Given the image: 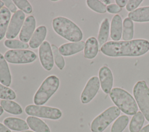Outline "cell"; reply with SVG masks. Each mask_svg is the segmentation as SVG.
<instances>
[{
	"mask_svg": "<svg viewBox=\"0 0 149 132\" xmlns=\"http://www.w3.org/2000/svg\"><path fill=\"white\" fill-rule=\"evenodd\" d=\"M100 49L104 55L109 57L140 56L149 50V42L144 39L108 41Z\"/></svg>",
	"mask_w": 149,
	"mask_h": 132,
	"instance_id": "6da1fadb",
	"label": "cell"
},
{
	"mask_svg": "<svg viewBox=\"0 0 149 132\" xmlns=\"http://www.w3.org/2000/svg\"><path fill=\"white\" fill-rule=\"evenodd\" d=\"M52 26L55 32L71 42H79L83 38V33L73 22L65 17H56L52 20Z\"/></svg>",
	"mask_w": 149,
	"mask_h": 132,
	"instance_id": "7a4b0ae2",
	"label": "cell"
},
{
	"mask_svg": "<svg viewBox=\"0 0 149 132\" xmlns=\"http://www.w3.org/2000/svg\"><path fill=\"white\" fill-rule=\"evenodd\" d=\"M109 97L120 110L128 115H134L137 112L138 107L133 97L126 90L115 87L111 90Z\"/></svg>",
	"mask_w": 149,
	"mask_h": 132,
	"instance_id": "3957f363",
	"label": "cell"
},
{
	"mask_svg": "<svg viewBox=\"0 0 149 132\" xmlns=\"http://www.w3.org/2000/svg\"><path fill=\"white\" fill-rule=\"evenodd\" d=\"M6 60L13 64H24L34 62L37 59L36 54L32 51L26 49H12L4 54Z\"/></svg>",
	"mask_w": 149,
	"mask_h": 132,
	"instance_id": "ba28073f",
	"label": "cell"
},
{
	"mask_svg": "<svg viewBox=\"0 0 149 132\" xmlns=\"http://www.w3.org/2000/svg\"><path fill=\"white\" fill-rule=\"evenodd\" d=\"M139 132H149V124L141 129Z\"/></svg>",
	"mask_w": 149,
	"mask_h": 132,
	"instance_id": "74e56055",
	"label": "cell"
},
{
	"mask_svg": "<svg viewBox=\"0 0 149 132\" xmlns=\"http://www.w3.org/2000/svg\"><path fill=\"white\" fill-rule=\"evenodd\" d=\"M3 109L1 107V106H0V116L3 113Z\"/></svg>",
	"mask_w": 149,
	"mask_h": 132,
	"instance_id": "60d3db41",
	"label": "cell"
},
{
	"mask_svg": "<svg viewBox=\"0 0 149 132\" xmlns=\"http://www.w3.org/2000/svg\"><path fill=\"white\" fill-rule=\"evenodd\" d=\"M133 93L141 112L149 122V88L146 81H137L133 87Z\"/></svg>",
	"mask_w": 149,
	"mask_h": 132,
	"instance_id": "8992f818",
	"label": "cell"
},
{
	"mask_svg": "<svg viewBox=\"0 0 149 132\" xmlns=\"http://www.w3.org/2000/svg\"><path fill=\"white\" fill-rule=\"evenodd\" d=\"M36 26V22L35 17L32 15L27 16L26 18L20 31V40L25 43L29 41L34 33Z\"/></svg>",
	"mask_w": 149,
	"mask_h": 132,
	"instance_id": "4fadbf2b",
	"label": "cell"
},
{
	"mask_svg": "<svg viewBox=\"0 0 149 132\" xmlns=\"http://www.w3.org/2000/svg\"><path fill=\"white\" fill-rule=\"evenodd\" d=\"M29 127L36 132H50L47 124L41 119L35 116H29L26 119Z\"/></svg>",
	"mask_w": 149,
	"mask_h": 132,
	"instance_id": "44dd1931",
	"label": "cell"
},
{
	"mask_svg": "<svg viewBox=\"0 0 149 132\" xmlns=\"http://www.w3.org/2000/svg\"><path fill=\"white\" fill-rule=\"evenodd\" d=\"M98 40L95 37H91L87 38L85 42L84 48V58L88 59L94 58L98 53Z\"/></svg>",
	"mask_w": 149,
	"mask_h": 132,
	"instance_id": "ac0fdd59",
	"label": "cell"
},
{
	"mask_svg": "<svg viewBox=\"0 0 149 132\" xmlns=\"http://www.w3.org/2000/svg\"><path fill=\"white\" fill-rule=\"evenodd\" d=\"M59 86V80L55 75L48 76L42 83L36 91L33 102L36 105L45 104L51 97L56 91Z\"/></svg>",
	"mask_w": 149,
	"mask_h": 132,
	"instance_id": "277c9868",
	"label": "cell"
},
{
	"mask_svg": "<svg viewBox=\"0 0 149 132\" xmlns=\"http://www.w3.org/2000/svg\"><path fill=\"white\" fill-rule=\"evenodd\" d=\"M25 112L30 116L52 120L59 119L62 116V112L56 108L36 105H27Z\"/></svg>",
	"mask_w": 149,
	"mask_h": 132,
	"instance_id": "52a82bcc",
	"label": "cell"
},
{
	"mask_svg": "<svg viewBox=\"0 0 149 132\" xmlns=\"http://www.w3.org/2000/svg\"><path fill=\"white\" fill-rule=\"evenodd\" d=\"M109 31V20L108 18H105L101 23L98 34V42L101 47L106 43Z\"/></svg>",
	"mask_w": 149,
	"mask_h": 132,
	"instance_id": "603a6c76",
	"label": "cell"
},
{
	"mask_svg": "<svg viewBox=\"0 0 149 132\" xmlns=\"http://www.w3.org/2000/svg\"><path fill=\"white\" fill-rule=\"evenodd\" d=\"M47 28L45 26H40L36 28L29 41L30 48L36 49L39 47L44 42L47 35Z\"/></svg>",
	"mask_w": 149,
	"mask_h": 132,
	"instance_id": "e0dca14e",
	"label": "cell"
},
{
	"mask_svg": "<svg viewBox=\"0 0 149 132\" xmlns=\"http://www.w3.org/2000/svg\"><path fill=\"white\" fill-rule=\"evenodd\" d=\"M3 5H4V3H3V1L0 0V10H1V9L3 7Z\"/></svg>",
	"mask_w": 149,
	"mask_h": 132,
	"instance_id": "f35d334b",
	"label": "cell"
},
{
	"mask_svg": "<svg viewBox=\"0 0 149 132\" xmlns=\"http://www.w3.org/2000/svg\"><path fill=\"white\" fill-rule=\"evenodd\" d=\"M38 55L43 68L48 71L51 70L54 66V56L51 45L48 41H44L40 46Z\"/></svg>",
	"mask_w": 149,
	"mask_h": 132,
	"instance_id": "8fae6325",
	"label": "cell"
},
{
	"mask_svg": "<svg viewBox=\"0 0 149 132\" xmlns=\"http://www.w3.org/2000/svg\"><path fill=\"white\" fill-rule=\"evenodd\" d=\"M120 110L116 106L107 108L95 117L91 123L92 132H102L120 115Z\"/></svg>",
	"mask_w": 149,
	"mask_h": 132,
	"instance_id": "5b68a950",
	"label": "cell"
},
{
	"mask_svg": "<svg viewBox=\"0 0 149 132\" xmlns=\"http://www.w3.org/2000/svg\"><path fill=\"white\" fill-rule=\"evenodd\" d=\"M123 23L121 17L115 15L111 21L110 28V37L114 41H118L122 35Z\"/></svg>",
	"mask_w": 149,
	"mask_h": 132,
	"instance_id": "9a60e30c",
	"label": "cell"
},
{
	"mask_svg": "<svg viewBox=\"0 0 149 132\" xmlns=\"http://www.w3.org/2000/svg\"><path fill=\"white\" fill-rule=\"evenodd\" d=\"M16 93L11 88L0 84V98L12 100L16 98Z\"/></svg>",
	"mask_w": 149,
	"mask_h": 132,
	"instance_id": "4dcf8cb0",
	"label": "cell"
},
{
	"mask_svg": "<svg viewBox=\"0 0 149 132\" xmlns=\"http://www.w3.org/2000/svg\"><path fill=\"white\" fill-rule=\"evenodd\" d=\"M128 17L136 22H149V6H143L129 12Z\"/></svg>",
	"mask_w": 149,
	"mask_h": 132,
	"instance_id": "ffe728a7",
	"label": "cell"
},
{
	"mask_svg": "<svg viewBox=\"0 0 149 132\" xmlns=\"http://www.w3.org/2000/svg\"><path fill=\"white\" fill-rule=\"evenodd\" d=\"M141 2L142 0H129L126 5V9L127 11L131 12L136 10Z\"/></svg>",
	"mask_w": 149,
	"mask_h": 132,
	"instance_id": "d6a6232c",
	"label": "cell"
},
{
	"mask_svg": "<svg viewBox=\"0 0 149 132\" xmlns=\"http://www.w3.org/2000/svg\"><path fill=\"white\" fill-rule=\"evenodd\" d=\"M107 10L110 13H118L122 10V8L118 5L111 3L107 6Z\"/></svg>",
	"mask_w": 149,
	"mask_h": 132,
	"instance_id": "e575fe53",
	"label": "cell"
},
{
	"mask_svg": "<svg viewBox=\"0 0 149 132\" xmlns=\"http://www.w3.org/2000/svg\"><path fill=\"white\" fill-rule=\"evenodd\" d=\"M25 20V15L20 10H17L12 15L5 35L8 40H11L15 38L23 26Z\"/></svg>",
	"mask_w": 149,
	"mask_h": 132,
	"instance_id": "9c48e42d",
	"label": "cell"
},
{
	"mask_svg": "<svg viewBox=\"0 0 149 132\" xmlns=\"http://www.w3.org/2000/svg\"><path fill=\"white\" fill-rule=\"evenodd\" d=\"M4 45L6 48L12 49H26L29 47L28 44L15 39L6 40L4 41Z\"/></svg>",
	"mask_w": 149,
	"mask_h": 132,
	"instance_id": "83f0119b",
	"label": "cell"
},
{
	"mask_svg": "<svg viewBox=\"0 0 149 132\" xmlns=\"http://www.w3.org/2000/svg\"><path fill=\"white\" fill-rule=\"evenodd\" d=\"M129 123V117L126 115H122L115 121L112 124L111 132H122Z\"/></svg>",
	"mask_w": 149,
	"mask_h": 132,
	"instance_id": "4316f807",
	"label": "cell"
},
{
	"mask_svg": "<svg viewBox=\"0 0 149 132\" xmlns=\"http://www.w3.org/2000/svg\"><path fill=\"white\" fill-rule=\"evenodd\" d=\"M85 42H71L62 44L58 48L59 52L62 56H70L74 55L84 49Z\"/></svg>",
	"mask_w": 149,
	"mask_h": 132,
	"instance_id": "5bb4252c",
	"label": "cell"
},
{
	"mask_svg": "<svg viewBox=\"0 0 149 132\" xmlns=\"http://www.w3.org/2000/svg\"><path fill=\"white\" fill-rule=\"evenodd\" d=\"M13 2L16 6L22 12L29 14L32 12L33 8L27 0H13Z\"/></svg>",
	"mask_w": 149,
	"mask_h": 132,
	"instance_id": "1f68e13d",
	"label": "cell"
},
{
	"mask_svg": "<svg viewBox=\"0 0 149 132\" xmlns=\"http://www.w3.org/2000/svg\"><path fill=\"white\" fill-rule=\"evenodd\" d=\"M134 25L132 20L126 17L123 22L122 38L125 41H130L133 38Z\"/></svg>",
	"mask_w": 149,
	"mask_h": 132,
	"instance_id": "484cf974",
	"label": "cell"
},
{
	"mask_svg": "<svg viewBox=\"0 0 149 132\" xmlns=\"http://www.w3.org/2000/svg\"><path fill=\"white\" fill-rule=\"evenodd\" d=\"M21 132H34V131H29V130H27V131H21Z\"/></svg>",
	"mask_w": 149,
	"mask_h": 132,
	"instance_id": "b9f144b4",
	"label": "cell"
},
{
	"mask_svg": "<svg viewBox=\"0 0 149 132\" xmlns=\"http://www.w3.org/2000/svg\"><path fill=\"white\" fill-rule=\"evenodd\" d=\"M100 87L98 77L93 76L87 82L80 95V100L83 104L90 102L97 95Z\"/></svg>",
	"mask_w": 149,
	"mask_h": 132,
	"instance_id": "30bf717a",
	"label": "cell"
},
{
	"mask_svg": "<svg viewBox=\"0 0 149 132\" xmlns=\"http://www.w3.org/2000/svg\"><path fill=\"white\" fill-rule=\"evenodd\" d=\"M51 48L55 65L59 70H62L65 65V62L63 56L60 53L58 47L55 45L52 44Z\"/></svg>",
	"mask_w": 149,
	"mask_h": 132,
	"instance_id": "f1b7e54d",
	"label": "cell"
},
{
	"mask_svg": "<svg viewBox=\"0 0 149 132\" xmlns=\"http://www.w3.org/2000/svg\"><path fill=\"white\" fill-rule=\"evenodd\" d=\"M0 82L6 87H9L12 82L9 66L1 53H0Z\"/></svg>",
	"mask_w": 149,
	"mask_h": 132,
	"instance_id": "2e32d148",
	"label": "cell"
},
{
	"mask_svg": "<svg viewBox=\"0 0 149 132\" xmlns=\"http://www.w3.org/2000/svg\"><path fill=\"white\" fill-rule=\"evenodd\" d=\"M0 132H11V131L6 126L0 123Z\"/></svg>",
	"mask_w": 149,
	"mask_h": 132,
	"instance_id": "8d00e7d4",
	"label": "cell"
},
{
	"mask_svg": "<svg viewBox=\"0 0 149 132\" xmlns=\"http://www.w3.org/2000/svg\"><path fill=\"white\" fill-rule=\"evenodd\" d=\"M127 2H128V1H127V0H116L115 1L116 5H118L121 8L122 7H124L125 5H126Z\"/></svg>",
	"mask_w": 149,
	"mask_h": 132,
	"instance_id": "d590c367",
	"label": "cell"
},
{
	"mask_svg": "<svg viewBox=\"0 0 149 132\" xmlns=\"http://www.w3.org/2000/svg\"><path fill=\"white\" fill-rule=\"evenodd\" d=\"M144 116L141 112H137L132 117L130 124V132H139L144 123Z\"/></svg>",
	"mask_w": 149,
	"mask_h": 132,
	"instance_id": "d4e9b609",
	"label": "cell"
},
{
	"mask_svg": "<svg viewBox=\"0 0 149 132\" xmlns=\"http://www.w3.org/2000/svg\"><path fill=\"white\" fill-rule=\"evenodd\" d=\"M6 8L12 13H15L17 11V8L16 5L14 3L13 1L10 0H3L2 1Z\"/></svg>",
	"mask_w": 149,
	"mask_h": 132,
	"instance_id": "836d02e7",
	"label": "cell"
},
{
	"mask_svg": "<svg viewBox=\"0 0 149 132\" xmlns=\"http://www.w3.org/2000/svg\"><path fill=\"white\" fill-rule=\"evenodd\" d=\"M0 104L4 110L10 114L20 115L23 112L22 107L17 103L13 101L2 99Z\"/></svg>",
	"mask_w": 149,
	"mask_h": 132,
	"instance_id": "cb8c5ba5",
	"label": "cell"
},
{
	"mask_svg": "<svg viewBox=\"0 0 149 132\" xmlns=\"http://www.w3.org/2000/svg\"><path fill=\"white\" fill-rule=\"evenodd\" d=\"M98 77L102 91L107 94L110 93L113 82V74L110 69L106 66H102L98 72Z\"/></svg>",
	"mask_w": 149,
	"mask_h": 132,
	"instance_id": "7c38bea8",
	"label": "cell"
},
{
	"mask_svg": "<svg viewBox=\"0 0 149 132\" xmlns=\"http://www.w3.org/2000/svg\"><path fill=\"white\" fill-rule=\"evenodd\" d=\"M3 122L8 129L15 131H26L29 127L26 121L17 117H8L5 118Z\"/></svg>",
	"mask_w": 149,
	"mask_h": 132,
	"instance_id": "d6986e66",
	"label": "cell"
},
{
	"mask_svg": "<svg viewBox=\"0 0 149 132\" xmlns=\"http://www.w3.org/2000/svg\"><path fill=\"white\" fill-rule=\"evenodd\" d=\"M86 3L88 8L95 12L104 13L107 11V6L102 2L98 0H87Z\"/></svg>",
	"mask_w": 149,
	"mask_h": 132,
	"instance_id": "f546056e",
	"label": "cell"
},
{
	"mask_svg": "<svg viewBox=\"0 0 149 132\" xmlns=\"http://www.w3.org/2000/svg\"><path fill=\"white\" fill-rule=\"evenodd\" d=\"M103 2H104L105 4H109L112 2V1H103Z\"/></svg>",
	"mask_w": 149,
	"mask_h": 132,
	"instance_id": "ab89813d",
	"label": "cell"
},
{
	"mask_svg": "<svg viewBox=\"0 0 149 132\" xmlns=\"http://www.w3.org/2000/svg\"><path fill=\"white\" fill-rule=\"evenodd\" d=\"M10 17V12L6 7H3L0 10V41L6 35Z\"/></svg>",
	"mask_w": 149,
	"mask_h": 132,
	"instance_id": "7402d4cb",
	"label": "cell"
}]
</instances>
